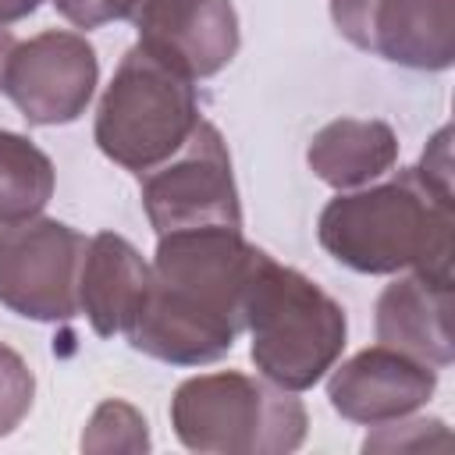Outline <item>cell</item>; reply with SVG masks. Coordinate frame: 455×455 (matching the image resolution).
<instances>
[{
  "label": "cell",
  "instance_id": "6da1fadb",
  "mask_svg": "<svg viewBox=\"0 0 455 455\" xmlns=\"http://www.w3.org/2000/svg\"><path fill=\"white\" fill-rule=\"evenodd\" d=\"M263 249L242 228H181L156 242L149 291L124 331L128 345L171 366H206L245 331L242 306Z\"/></svg>",
  "mask_w": 455,
  "mask_h": 455
},
{
  "label": "cell",
  "instance_id": "7a4b0ae2",
  "mask_svg": "<svg viewBox=\"0 0 455 455\" xmlns=\"http://www.w3.org/2000/svg\"><path fill=\"white\" fill-rule=\"evenodd\" d=\"M451 156L448 128H441L416 167L338 192L320 210L316 238L355 274L412 270L451 281Z\"/></svg>",
  "mask_w": 455,
  "mask_h": 455
},
{
  "label": "cell",
  "instance_id": "3957f363",
  "mask_svg": "<svg viewBox=\"0 0 455 455\" xmlns=\"http://www.w3.org/2000/svg\"><path fill=\"white\" fill-rule=\"evenodd\" d=\"M242 320L252 338L249 355L259 377L288 391H309L320 384L348 338L341 302L267 252L249 277Z\"/></svg>",
  "mask_w": 455,
  "mask_h": 455
},
{
  "label": "cell",
  "instance_id": "277c9868",
  "mask_svg": "<svg viewBox=\"0 0 455 455\" xmlns=\"http://www.w3.org/2000/svg\"><path fill=\"white\" fill-rule=\"evenodd\" d=\"M171 427L203 455H284L306 441V405L295 391L238 370L199 373L178 384Z\"/></svg>",
  "mask_w": 455,
  "mask_h": 455
},
{
  "label": "cell",
  "instance_id": "5b68a950",
  "mask_svg": "<svg viewBox=\"0 0 455 455\" xmlns=\"http://www.w3.org/2000/svg\"><path fill=\"white\" fill-rule=\"evenodd\" d=\"M203 121L192 78L160 64L139 43L121 57L100 107L92 139L107 160L146 174L174 156Z\"/></svg>",
  "mask_w": 455,
  "mask_h": 455
},
{
  "label": "cell",
  "instance_id": "8992f818",
  "mask_svg": "<svg viewBox=\"0 0 455 455\" xmlns=\"http://www.w3.org/2000/svg\"><path fill=\"white\" fill-rule=\"evenodd\" d=\"M142 178V210L156 235L181 228H242L231 153L203 117L185 146Z\"/></svg>",
  "mask_w": 455,
  "mask_h": 455
},
{
  "label": "cell",
  "instance_id": "52a82bcc",
  "mask_svg": "<svg viewBox=\"0 0 455 455\" xmlns=\"http://www.w3.org/2000/svg\"><path fill=\"white\" fill-rule=\"evenodd\" d=\"M85 245L78 228L53 217L0 228V306L39 323L71 320Z\"/></svg>",
  "mask_w": 455,
  "mask_h": 455
},
{
  "label": "cell",
  "instance_id": "ba28073f",
  "mask_svg": "<svg viewBox=\"0 0 455 455\" xmlns=\"http://www.w3.org/2000/svg\"><path fill=\"white\" fill-rule=\"evenodd\" d=\"M100 82V60L85 36L50 28L14 43L0 92L36 128L71 124L85 114Z\"/></svg>",
  "mask_w": 455,
  "mask_h": 455
},
{
  "label": "cell",
  "instance_id": "9c48e42d",
  "mask_svg": "<svg viewBox=\"0 0 455 455\" xmlns=\"http://www.w3.org/2000/svg\"><path fill=\"white\" fill-rule=\"evenodd\" d=\"M334 28L359 50L412 71L455 64V0H331Z\"/></svg>",
  "mask_w": 455,
  "mask_h": 455
},
{
  "label": "cell",
  "instance_id": "30bf717a",
  "mask_svg": "<svg viewBox=\"0 0 455 455\" xmlns=\"http://www.w3.org/2000/svg\"><path fill=\"white\" fill-rule=\"evenodd\" d=\"M139 46L185 78H210L231 64L242 32L231 0H142Z\"/></svg>",
  "mask_w": 455,
  "mask_h": 455
},
{
  "label": "cell",
  "instance_id": "8fae6325",
  "mask_svg": "<svg viewBox=\"0 0 455 455\" xmlns=\"http://www.w3.org/2000/svg\"><path fill=\"white\" fill-rule=\"evenodd\" d=\"M437 387V366L419 363L398 348L373 345L345 359L338 370L331 366L327 398L341 419L380 427L391 419L412 416L430 402Z\"/></svg>",
  "mask_w": 455,
  "mask_h": 455
},
{
  "label": "cell",
  "instance_id": "7c38bea8",
  "mask_svg": "<svg viewBox=\"0 0 455 455\" xmlns=\"http://www.w3.org/2000/svg\"><path fill=\"white\" fill-rule=\"evenodd\" d=\"M377 341L419 363L448 366L455 359L451 334V281L409 274L391 281L377 299Z\"/></svg>",
  "mask_w": 455,
  "mask_h": 455
},
{
  "label": "cell",
  "instance_id": "4fadbf2b",
  "mask_svg": "<svg viewBox=\"0 0 455 455\" xmlns=\"http://www.w3.org/2000/svg\"><path fill=\"white\" fill-rule=\"evenodd\" d=\"M149 291V263L139 249L114 231L89 238L82 270H78V313L100 338L124 334L142 309Z\"/></svg>",
  "mask_w": 455,
  "mask_h": 455
},
{
  "label": "cell",
  "instance_id": "5bb4252c",
  "mask_svg": "<svg viewBox=\"0 0 455 455\" xmlns=\"http://www.w3.org/2000/svg\"><path fill=\"white\" fill-rule=\"evenodd\" d=\"M398 160V135L377 117H334L306 146L309 171L338 188L352 192L384 178Z\"/></svg>",
  "mask_w": 455,
  "mask_h": 455
},
{
  "label": "cell",
  "instance_id": "9a60e30c",
  "mask_svg": "<svg viewBox=\"0 0 455 455\" xmlns=\"http://www.w3.org/2000/svg\"><path fill=\"white\" fill-rule=\"evenodd\" d=\"M53 160L18 132L0 128V228L32 220L53 199Z\"/></svg>",
  "mask_w": 455,
  "mask_h": 455
},
{
  "label": "cell",
  "instance_id": "2e32d148",
  "mask_svg": "<svg viewBox=\"0 0 455 455\" xmlns=\"http://www.w3.org/2000/svg\"><path fill=\"white\" fill-rule=\"evenodd\" d=\"M82 448L85 451H146L149 430L142 412L121 398L100 402L82 434Z\"/></svg>",
  "mask_w": 455,
  "mask_h": 455
},
{
  "label": "cell",
  "instance_id": "e0dca14e",
  "mask_svg": "<svg viewBox=\"0 0 455 455\" xmlns=\"http://www.w3.org/2000/svg\"><path fill=\"white\" fill-rule=\"evenodd\" d=\"M32 398H36V377L28 363L11 345L0 341V437L21 427V419L32 409Z\"/></svg>",
  "mask_w": 455,
  "mask_h": 455
},
{
  "label": "cell",
  "instance_id": "ac0fdd59",
  "mask_svg": "<svg viewBox=\"0 0 455 455\" xmlns=\"http://www.w3.org/2000/svg\"><path fill=\"white\" fill-rule=\"evenodd\" d=\"M75 28H100L107 21H132L142 0H50Z\"/></svg>",
  "mask_w": 455,
  "mask_h": 455
},
{
  "label": "cell",
  "instance_id": "d6986e66",
  "mask_svg": "<svg viewBox=\"0 0 455 455\" xmlns=\"http://www.w3.org/2000/svg\"><path fill=\"white\" fill-rule=\"evenodd\" d=\"M444 430V423L441 419H412V423H398V419H391V423H380V434H373V437H366L363 441V448L366 451H402V448H427L430 444V434H441Z\"/></svg>",
  "mask_w": 455,
  "mask_h": 455
},
{
  "label": "cell",
  "instance_id": "ffe728a7",
  "mask_svg": "<svg viewBox=\"0 0 455 455\" xmlns=\"http://www.w3.org/2000/svg\"><path fill=\"white\" fill-rule=\"evenodd\" d=\"M43 0H0V25H11V21H21L28 14L39 11Z\"/></svg>",
  "mask_w": 455,
  "mask_h": 455
},
{
  "label": "cell",
  "instance_id": "44dd1931",
  "mask_svg": "<svg viewBox=\"0 0 455 455\" xmlns=\"http://www.w3.org/2000/svg\"><path fill=\"white\" fill-rule=\"evenodd\" d=\"M11 50H14V36L0 25V82H4V68H7V57H11Z\"/></svg>",
  "mask_w": 455,
  "mask_h": 455
}]
</instances>
